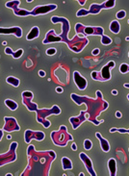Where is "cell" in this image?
<instances>
[{
	"label": "cell",
	"mask_w": 129,
	"mask_h": 176,
	"mask_svg": "<svg viewBox=\"0 0 129 176\" xmlns=\"http://www.w3.org/2000/svg\"><path fill=\"white\" fill-rule=\"evenodd\" d=\"M28 167L21 175H48L50 165L55 160L52 150L45 152H37L34 145L28 146Z\"/></svg>",
	"instance_id": "1"
},
{
	"label": "cell",
	"mask_w": 129,
	"mask_h": 176,
	"mask_svg": "<svg viewBox=\"0 0 129 176\" xmlns=\"http://www.w3.org/2000/svg\"><path fill=\"white\" fill-rule=\"evenodd\" d=\"M51 22L52 23H57V22H62L63 26H62V33L60 35H58L61 38L62 42H66L68 46V48L71 51L75 53H79L82 51L86 45L89 43V40L86 38H79L78 36H75L71 41H69L68 39V32L71 30V27H69V22L67 18L65 17H56L54 16L51 17Z\"/></svg>",
	"instance_id": "2"
},
{
	"label": "cell",
	"mask_w": 129,
	"mask_h": 176,
	"mask_svg": "<svg viewBox=\"0 0 129 176\" xmlns=\"http://www.w3.org/2000/svg\"><path fill=\"white\" fill-rule=\"evenodd\" d=\"M97 99H94V98H90L88 96H79V95H77L75 93L71 94V99L74 100L77 103V105L80 106V105H82V103H86L87 109H88V111H86V113H88V115L86 116V119L88 120H90V121H92V112L91 111H94V112L97 111L100 114L102 111H104V110L108 108V103L102 99V94L100 91H97ZM95 116H98L97 114H95Z\"/></svg>",
	"instance_id": "3"
},
{
	"label": "cell",
	"mask_w": 129,
	"mask_h": 176,
	"mask_svg": "<svg viewBox=\"0 0 129 176\" xmlns=\"http://www.w3.org/2000/svg\"><path fill=\"white\" fill-rule=\"evenodd\" d=\"M37 121L39 123L43 124V126L45 128H48L51 125V122L49 120H47V116L51 115H60L61 109L58 106H53L51 109H40L37 110Z\"/></svg>",
	"instance_id": "4"
},
{
	"label": "cell",
	"mask_w": 129,
	"mask_h": 176,
	"mask_svg": "<svg viewBox=\"0 0 129 176\" xmlns=\"http://www.w3.org/2000/svg\"><path fill=\"white\" fill-rule=\"evenodd\" d=\"M51 139L54 144L59 146H66L68 141H73V138L67 132V126L62 125L58 131L51 132Z\"/></svg>",
	"instance_id": "5"
},
{
	"label": "cell",
	"mask_w": 129,
	"mask_h": 176,
	"mask_svg": "<svg viewBox=\"0 0 129 176\" xmlns=\"http://www.w3.org/2000/svg\"><path fill=\"white\" fill-rule=\"evenodd\" d=\"M75 32L77 35H83L84 37L86 36H103L104 33V29L102 27H94V26H84L83 24L77 23L75 25Z\"/></svg>",
	"instance_id": "6"
},
{
	"label": "cell",
	"mask_w": 129,
	"mask_h": 176,
	"mask_svg": "<svg viewBox=\"0 0 129 176\" xmlns=\"http://www.w3.org/2000/svg\"><path fill=\"white\" fill-rule=\"evenodd\" d=\"M113 68H115V62L110 61L105 67L102 68V69L99 72H97V71L92 72V78L94 80H97V81H101V82L108 81L112 77L110 69Z\"/></svg>",
	"instance_id": "7"
},
{
	"label": "cell",
	"mask_w": 129,
	"mask_h": 176,
	"mask_svg": "<svg viewBox=\"0 0 129 176\" xmlns=\"http://www.w3.org/2000/svg\"><path fill=\"white\" fill-rule=\"evenodd\" d=\"M17 147V142H14L11 144L8 152H6L4 154H0V167L5 166L6 164L13 163L17 160V154H16Z\"/></svg>",
	"instance_id": "8"
},
{
	"label": "cell",
	"mask_w": 129,
	"mask_h": 176,
	"mask_svg": "<svg viewBox=\"0 0 129 176\" xmlns=\"http://www.w3.org/2000/svg\"><path fill=\"white\" fill-rule=\"evenodd\" d=\"M21 96H22V103L24 106H26V108L28 109V111L30 112H36L38 110V104L32 102V98L34 97V95L31 93V91H25L21 93Z\"/></svg>",
	"instance_id": "9"
},
{
	"label": "cell",
	"mask_w": 129,
	"mask_h": 176,
	"mask_svg": "<svg viewBox=\"0 0 129 176\" xmlns=\"http://www.w3.org/2000/svg\"><path fill=\"white\" fill-rule=\"evenodd\" d=\"M115 1L116 0H107L102 4H92L90 7V10L88 11V14H97L102 9H109L115 7Z\"/></svg>",
	"instance_id": "10"
},
{
	"label": "cell",
	"mask_w": 129,
	"mask_h": 176,
	"mask_svg": "<svg viewBox=\"0 0 129 176\" xmlns=\"http://www.w3.org/2000/svg\"><path fill=\"white\" fill-rule=\"evenodd\" d=\"M19 4H20L19 0H13V1L7 2L6 3V7H7V8L13 9L14 14H16V16H17V17H27V16H30V12H29V11L22 10V9L18 8Z\"/></svg>",
	"instance_id": "11"
},
{
	"label": "cell",
	"mask_w": 129,
	"mask_h": 176,
	"mask_svg": "<svg viewBox=\"0 0 129 176\" xmlns=\"http://www.w3.org/2000/svg\"><path fill=\"white\" fill-rule=\"evenodd\" d=\"M45 135L42 131H32V130H26L24 132V140L26 144H29L33 139L36 141H43L45 140Z\"/></svg>",
	"instance_id": "12"
},
{
	"label": "cell",
	"mask_w": 129,
	"mask_h": 176,
	"mask_svg": "<svg viewBox=\"0 0 129 176\" xmlns=\"http://www.w3.org/2000/svg\"><path fill=\"white\" fill-rule=\"evenodd\" d=\"M57 9V5L55 4H49L45 6H38L36 8L33 9L30 12V16H40V14H46L50 12H52L53 10Z\"/></svg>",
	"instance_id": "13"
},
{
	"label": "cell",
	"mask_w": 129,
	"mask_h": 176,
	"mask_svg": "<svg viewBox=\"0 0 129 176\" xmlns=\"http://www.w3.org/2000/svg\"><path fill=\"white\" fill-rule=\"evenodd\" d=\"M5 124L3 126V130L6 132H14V131H19L20 127L17 122V119L12 116H5L4 117Z\"/></svg>",
	"instance_id": "14"
},
{
	"label": "cell",
	"mask_w": 129,
	"mask_h": 176,
	"mask_svg": "<svg viewBox=\"0 0 129 176\" xmlns=\"http://www.w3.org/2000/svg\"><path fill=\"white\" fill-rule=\"evenodd\" d=\"M0 34L1 35H14L17 38L22 37V29L18 26L11 27V28H0Z\"/></svg>",
	"instance_id": "15"
},
{
	"label": "cell",
	"mask_w": 129,
	"mask_h": 176,
	"mask_svg": "<svg viewBox=\"0 0 129 176\" xmlns=\"http://www.w3.org/2000/svg\"><path fill=\"white\" fill-rule=\"evenodd\" d=\"M79 158L85 164V167H86L88 172H89L92 176H97V173L94 172V167H93V163H92V160L89 158V157H88L84 152H82L79 154Z\"/></svg>",
	"instance_id": "16"
},
{
	"label": "cell",
	"mask_w": 129,
	"mask_h": 176,
	"mask_svg": "<svg viewBox=\"0 0 129 176\" xmlns=\"http://www.w3.org/2000/svg\"><path fill=\"white\" fill-rule=\"evenodd\" d=\"M73 80H74L75 85L79 90L84 91L87 88V80L80 74L78 71L73 72Z\"/></svg>",
	"instance_id": "17"
},
{
	"label": "cell",
	"mask_w": 129,
	"mask_h": 176,
	"mask_svg": "<svg viewBox=\"0 0 129 176\" xmlns=\"http://www.w3.org/2000/svg\"><path fill=\"white\" fill-rule=\"evenodd\" d=\"M62 40L59 36L55 35L54 30H50L49 32L46 33V36L45 40L43 41V45H47V43H53V42H61Z\"/></svg>",
	"instance_id": "18"
},
{
	"label": "cell",
	"mask_w": 129,
	"mask_h": 176,
	"mask_svg": "<svg viewBox=\"0 0 129 176\" xmlns=\"http://www.w3.org/2000/svg\"><path fill=\"white\" fill-rule=\"evenodd\" d=\"M5 54L7 55H12L14 59H19L21 56H22L23 54V49L22 48H19L17 51H13L12 48H10V47H6L5 50H4Z\"/></svg>",
	"instance_id": "19"
},
{
	"label": "cell",
	"mask_w": 129,
	"mask_h": 176,
	"mask_svg": "<svg viewBox=\"0 0 129 176\" xmlns=\"http://www.w3.org/2000/svg\"><path fill=\"white\" fill-rule=\"evenodd\" d=\"M95 136L99 139V141H100V146H101V149L103 150L104 152H109V150H110V144H109V142L107 140H105L104 138H102L101 137V135L100 133H97L95 134Z\"/></svg>",
	"instance_id": "20"
},
{
	"label": "cell",
	"mask_w": 129,
	"mask_h": 176,
	"mask_svg": "<svg viewBox=\"0 0 129 176\" xmlns=\"http://www.w3.org/2000/svg\"><path fill=\"white\" fill-rule=\"evenodd\" d=\"M39 36H40V29H39V27L34 26V27H32L30 32L28 33V35L26 37V40L27 41H33V40L38 38Z\"/></svg>",
	"instance_id": "21"
},
{
	"label": "cell",
	"mask_w": 129,
	"mask_h": 176,
	"mask_svg": "<svg viewBox=\"0 0 129 176\" xmlns=\"http://www.w3.org/2000/svg\"><path fill=\"white\" fill-rule=\"evenodd\" d=\"M108 168L110 176H116L117 174V162L115 159H110L108 161Z\"/></svg>",
	"instance_id": "22"
},
{
	"label": "cell",
	"mask_w": 129,
	"mask_h": 176,
	"mask_svg": "<svg viewBox=\"0 0 129 176\" xmlns=\"http://www.w3.org/2000/svg\"><path fill=\"white\" fill-rule=\"evenodd\" d=\"M62 166H63V170H72V167H73L71 161L68 158H67V157H63L62 158Z\"/></svg>",
	"instance_id": "23"
},
{
	"label": "cell",
	"mask_w": 129,
	"mask_h": 176,
	"mask_svg": "<svg viewBox=\"0 0 129 176\" xmlns=\"http://www.w3.org/2000/svg\"><path fill=\"white\" fill-rule=\"evenodd\" d=\"M109 29L112 33H114V34H119V32L120 31V25L119 23V21H117V20L112 21L109 26Z\"/></svg>",
	"instance_id": "24"
},
{
	"label": "cell",
	"mask_w": 129,
	"mask_h": 176,
	"mask_svg": "<svg viewBox=\"0 0 129 176\" xmlns=\"http://www.w3.org/2000/svg\"><path fill=\"white\" fill-rule=\"evenodd\" d=\"M4 103H5V105L7 106V107L11 110V111H16V110L17 109V103L16 101L12 100V99H6L4 101Z\"/></svg>",
	"instance_id": "25"
},
{
	"label": "cell",
	"mask_w": 129,
	"mask_h": 176,
	"mask_svg": "<svg viewBox=\"0 0 129 176\" xmlns=\"http://www.w3.org/2000/svg\"><path fill=\"white\" fill-rule=\"evenodd\" d=\"M6 82L8 84H10V85L16 87V88L19 86V84H20L19 79H17V78H16V77H13V76H9L8 78L6 79Z\"/></svg>",
	"instance_id": "26"
},
{
	"label": "cell",
	"mask_w": 129,
	"mask_h": 176,
	"mask_svg": "<svg viewBox=\"0 0 129 176\" xmlns=\"http://www.w3.org/2000/svg\"><path fill=\"white\" fill-rule=\"evenodd\" d=\"M111 42H112V40L110 39L109 37L104 36V35L101 37V43L103 45H111Z\"/></svg>",
	"instance_id": "27"
},
{
	"label": "cell",
	"mask_w": 129,
	"mask_h": 176,
	"mask_svg": "<svg viewBox=\"0 0 129 176\" xmlns=\"http://www.w3.org/2000/svg\"><path fill=\"white\" fill-rule=\"evenodd\" d=\"M120 71L121 73H123V74H125V73H127V72L129 71V65L125 64V63L121 64L120 68Z\"/></svg>",
	"instance_id": "28"
},
{
	"label": "cell",
	"mask_w": 129,
	"mask_h": 176,
	"mask_svg": "<svg viewBox=\"0 0 129 176\" xmlns=\"http://www.w3.org/2000/svg\"><path fill=\"white\" fill-rule=\"evenodd\" d=\"M92 147H93V142H92L90 140H85L84 141V148L86 150H91Z\"/></svg>",
	"instance_id": "29"
},
{
	"label": "cell",
	"mask_w": 129,
	"mask_h": 176,
	"mask_svg": "<svg viewBox=\"0 0 129 176\" xmlns=\"http://www.w3.org/2000/svg\"><path fill=\"white\" fill-rule=\"evenodd\" d=\"M84 16H88V10L81 9L76 13V17H84Z\"/></svg>",
	"instance_id": "30"
},
{
	"label": "cell",
	"mask_w": 129,
	"mask_h": 176,
	"mask_svg": "<svg viewBox=\"0 0 129 176\" xmlns=\"http://www.w3.org/2000/svg\"><path fill=\"white\" fill-rule=\"evenodd\" d=\"M125 17H126V13H125V11H123V10H121V11H120V12L117 13V19H123V18H124Z\"/></svg>",
	"instance_id": "31"
},
{
	"label": "cell",
	"mask_w": 129,
	"mask_h": 176,
	"mask_svg": "<svg viewBox=\"0 0 129 176\" xmlns=\"http://www.w3.org/2000/svg\"><path fill=\"white\" fill-rule=\"evenodd\" d=\"M57 52V50L56 48H54V47H51V48H48L46 50V54L48 55V56H53V55H55Z\"/></svg>",
	"instance_id": "32"
},
{
	"label": "cell",
	"mask_w": 129,
	"mask_h": 176,
	"mask_svg": "<svg viewBox=\"0 0 129 176\" xmlns=\"http://www.w3.org/2000/svg\"><path fill=\"white\" fill-rule=\"evenodd\" d=\"M99 52H100V50H99V48H94L93 50V52H92V54L94 55V56H97V55L99 54Z\"/></svg>",
	"instance_id": "33"
},
{
	"label": "cell",
	"mask_w": 129,
	"mask_h": 176,
	"mask_svg": "<svg viewBox=\"0 0 129 176\" xmlns=\"http://www.w3.org/2000/svg\"><path fill=\"white\" fill-rule=\"evenodd\" d=\"M71 149L73 150V151H76V150H77V145L74 144V142H72V144H71Z\"/></svg>",
	"instance_id": "34"
},
{
	"label": "cell",
	"mask_w": 129,
	"mask_h": 176,
	"mask_svg": "<svg viewBox=\"0 0 129 176\" xmlns=\"http://www.w3.org/2000/svg\"><path fill=\"white\" fill-rule=\"evenodd\" d=\"M39 75H40V77H45V72L43 71V70H40V71H39Z\"/></svg>",
	"instance_id": "35"
},
{
	"label": "cell",
	"mask_w": 129,
	"mask_h": 176,
	"mask_svg": "<svg viewBox=\"0 0 129 176\" xmlns=\"http://www.w3.org/2000/svg\"><path fill=\"white\" fill-rule=\"evenodd\" d=\"M116 116L117 117V119H120V117L123 116V115H121V113H120V112L117 111V112H116Z\"/></svg>",
	"instance_id": "36"
},
{
	"label": "cell",
	"mask_w": 129,
	"mask_h": 176,
	"mask_svg": "<svg viewBox=\"0 0 129 176\" xmlns=\"http://www.w3.org/2000/svg\"><path fill=\"white\" fill-rule=\"evenodd\" d=\"M63 91H64V90H63L62 88H60V87L56 88V91H57V93H63Z\"/></svg>",
	"instance_id": "37"
},
{
	"label": "cell",
	"mask_w": 129,
	"mask_h": 176,
	"mask_svg": "<svg viewBox=\"0 0 129 176\" xmlns=\"http://www.w3.org/2000/svg\"><path fill=\"white\" fill-rule=\"evenodd\" d=\"M3 131H4V130H2V129H0V142H1V140H2V138H3Z\"/></svg>",
	"instance_id": "38"
},
{
	"label": "cell",
	"mask_w": 129,
	"mask_h": 176,
	"mask_svg": "<svg viewBox=\"0 0 129 176\" xmlns=\"http://www.w3.org/2000/svg\"><path fill=\"white\" fill-rule=\"evenodd\" d=\"M116 131H117V128H112V129H110V133H114Z\"/></svg>",
	"instance_id": "39"
},
{
	"label": "cell",
	"mask_w": 129,
	"mask_h": 176,
	"mask_svg": "<svg viewBox=\"0 0 129 176\" xmlns=\"http://www.w3.org/2000/svg\"><path fill=\"white\" fill-rule=\"evenodd\" d=\"M112 93H113L114 95H117V91L116 90H114V91H112Z\"/></svg>",
	"instance_id": "40"
},
{
	"label": "cell",
	"mask_w": 129,
	"mask_h": 176,
	"mask_svg": "<svg viewBox=\"0 0 129 176\" xmlns=\"http://www.w3.org/2000/svg\"><path fill=\"white\" fill-rule=\"evenodd\" d=\"M125 88H127V89H129V84L128 83H126V84H124V85H123Z\"/></svg>",
	"instance_id": "41"
},
{
	"label": "cell",
	"mask_w": 129,
	"mask_h": 176,
	"mask_svg": "<svg viewBox=\"0 0 129 176\" xmlns=\"http://www.w3.org/2000/svg\"><path fill=\"white\" fill-rule=\"evenodd\" d=\"M11 138H12V136H11V135H8V136H7V139H8V140H10Z\"/></svg>",
	"instance_id": "42"
},
{
	"label": "cell",
	"mask_w": 129,
	"mask_h": 176,
	"mask_svg": "<svg viewBox=\"0 0 129 176\" xmlns=\"http://www.w3.org/2000/svg\"><path fill=\"white\" fill-rule=\"evenodd\" d=\"M2 45H7V42H3Z\"/></svg>",
	"instance_id": "43"
},
{
	"label": "cell",
	"mask_w": 129,
	"mask_h": 176,
	"mask_svg": "<svg viewBox=\"0 0 129 176\" xmlns=\"http://www.w3.org/2000/svg\"><path fill=\"white\" fill-rule=\"evenodd\" d=\"M6 176H12V174H11V173H7Z\"/></svg>",
	"instance_id": "44"
},
{
	"label": "cell",
	"mask_w": 129,
	"mask_h": 176,
	"mask_svg": "<svg viewBox=\"0 0 129 176\" xmlns=\"http://www.w3.org/2000/svg\"><path fill=\"white\" fill-rule=\"evenodd\" d=\"M26 1H27L28 3H30V2H32V1H33V0H26Z\"/></svg>",
	"instance_id": "45"
},
{
	"label": "cell",
	"mask_w": 129,
	"mask_h": 176,
	"mask_svg": "<svg viewBox=\"0 0 129 176\" xmlns=\"http://www.w3.org/2000/svg\"><path fill=\"white\" fill-rule=\"evenodd\" d=\"M125 40H126V41H129V37H126V39Z\"/></svg>",
	"instance_id": "46"
},
{
	"label": "cell",
	"mask_w": 129,
	"mask_h": 176,
	"mask_svg": "<svg viewBox=\"0 0 129 176\" xmlns=\"http://www.w3.org/2000/svg\"><path fill=\"white\" fill-rule=\"evenodd\" d=\"M127 98H128V100H129V93H128V95H127Z\"/></svg>",
	"instance_id": "47"
},
{
	"label": "cell",
	"mask_w": 129,
	"mask_h": 176,
	"mask_svg": "<svg viewBox=\"0 0 129 176\" xmlns=\"http://www.w3.org/2000/svg\"><path fill=\"white\" fill-rule=\"evenodd\" d=\"M128 23H129V21H128Z\"/></svg>",
	"instance_id": "48"
},
{
	"label": "cell",
	"mask_w": 129,
	"mask_h": 176,
	"mask_svg": "<svg viewBox=\"0 0 129 176\" xmlns=\"http://www.w3.org/2000/svg\"><path fill=\"white\" fill-rule=\"evenodd\" d=\"M128 56H129V54H128Z\"/></svg>",
	"instance_id": "49"
}]
</instances>
